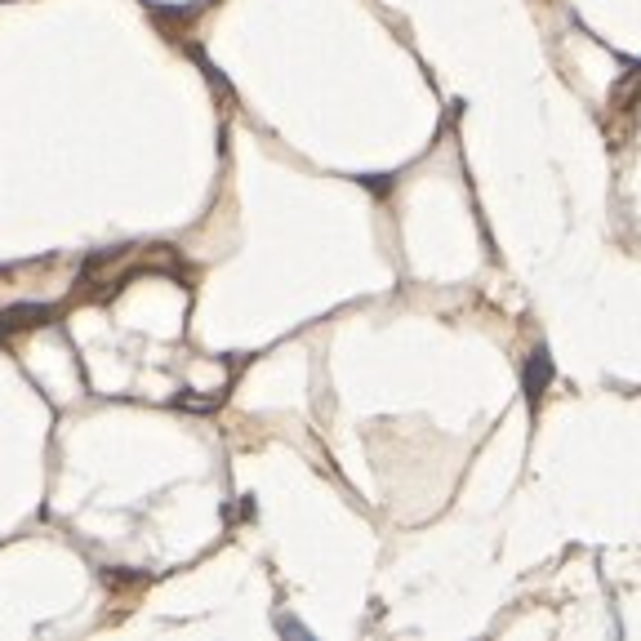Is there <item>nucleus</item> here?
<instances>
[{
  "instance_id": "obj_4",
  "label": "nucleus",
  "mask_w": 641,
  "mask_h": 641,
  "mask_svg": "<svg viewBox=\"0 0 641 641\" xmlns=\"http://www.w3.org/2000/svg\"><path fill=\"white\" fill-rule=\"evenodd\" d=\"M281 633H294V637H308V633H303L299 624H294V619H281Z\"/></svg>"
},
{
  "instance_id": "obj_3",
  "label": "nucleus",
  "mask_w": 641,
  "mask_h": 641,
  "mask_svg": "<svg viewBox=\"0 0 641 641\" xmlns=\"http://www.w3.org/2000/svg\"><path fill=\"white\" fill-rule=\"evenodd\" d=\"M615 103H619V107L641 103V63H637V67H628V76L615 85Z\"/></svg>"
},
{
  "instance_id": "obj_1",
  "label": "nucleus",
  "mask_w": 641,
  "mask_h": 641,
  "mask_svg": "<svg viewBox=\"0 0 641 641\" xmlns=\"http://www.w3.org/2000/svg\"><path fill=\"white\" fill-rule=\"evenodd\" d=\"M552 357H548V348H535L526 357V370H521V392H526V401H539L544 397V388L552 383Z\"/></svg>"
},
{
  "instance_id": "obj_2",
  "label": "nucleus",
  "mask_w": 641,
  "mask_h": 641,
  "mask_svg": "<svg viewBox=\"0 0 641 641\" xmlns=\"http://www.w3.org/2000/svg\"><path fill=\"white\" fill-rule=\"evenodd\" d=\"M49 317H54V308H41V303H27V308H5V312H0V334L32 330V325H45Z\"/></svg>"
}]
</instances>
